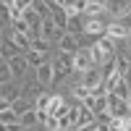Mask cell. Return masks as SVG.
I'll list each match as a JSON object with an SVG mask.
<instances>
[{
    "label": "cell",
    "mask_w": 131,
    "mask_h": 131,
    "mask_svg": "<svg viewBox=\"0 0 131 131\" xmlns=\"http://www.w3.org/2000/svg\"><path fill=\"white\" fill-rule=\"evenodd\" d=\"M18 50H21V47H18L16 42H13V39H10V37L5 34V37H3V50H0L3 60H10V58H16V55H18Z\"/></svg>",
    "instance_id": "8fae6325"
},
{
    "label": "cell",
    "mask_w": 131,
    "mask_h": 131,
    "mask_svg": "<svg viewBox=\"0 0 131 131\" xmlns=\"http://www.w3.org/2000/svg\"><path fill=\"white\" fill-rule=\"evenodd\" d=\"M66 34V31H60L58 29V24H55V21H52V16L50 18H45V21H42V29H39V37H45V39H60Z\"/></svg>",
    "instance_id": "ba28073f"
},
{
    "label": "cell",
    "mask_w": 131,
    "mask_h": 131,
    "mask_svg": "<svg viewBox=\"0 0 131 131\" xmlns=\"http://www.w3.org/2000/svg\"><path fill=\"white\" fill-rule=\"evenodd\" d=\"M58 50L60 52H68V55H76V52L81 50V42H79V37H73V34L66 31V34L58 39Z\"/></svg>",
    "instance_id": "52a82bcc"
},
{
    "label": "cell",
    "mask_w": 131,
    "mask_h": 131,
    "mask_svg": "<svg viewBox=\"0 0 131 131\" xmlns=\"http://www.w3.org/2000/svg\"><path fill=\"white\" fill-rule=\"evenodd\" d=\"M126 131H131V115H128V126H126Z\"/></svg>",
    "instance_id": "83f0119b"
},
{
    "label": "cell",
    "mask_w": 131,
    "mask_h": 131,
    "mask_svg": "<svg viewBox=\"0 0 131 131\" xmlns=\"http://www.w3.org/2000/svg\"><path fill=\"white\" fill-rule=\"evenodd\" d=\"M0 97H3L5 102H10V105H13L16 100H21V94H18V86H16L13 81H8V84H3V86H0Z\"/></svg>",
    "instance_id": "30bf717a"
},
{
    "label": "cell",
    "mask_w": 131,
    "mask_h": 131,
    "mask_svg": "<svg viewBox=\"0 0 131 131\" xmlns=\"http://www.w3.org/2000/svg\"><path fill=\"white\" fill-rule=\"evenodd\" d=\"M68 10H66V8H60V5H55V8H52V21H55V24H58V29L60 31H66V26H68Z\"/></svg>",
    "instance_id": "4fadbf2b"
},
{
    "label": "cell",
    "mask_w": 131,
    "mask_h": 131,
    "mask_svg": "<svg viewBox=\"0 0 131 131\" xmlns=\"http://www.w3.org/2000/svg\"><path fill=\"white\" fill-rule=\"evenodd\" d=\"M81 84H84L89 92H94L97 86H102V84H105V73H102V68H100V66H94V68L84 71V73H81Z\"/></svg>",
    "instance_id": "3957f363"
},
{
    "label": "cell",
    "mask_w": 131,
    "mask_h": 131,
    "mask_svg": "<svg viewBox=\"0 0 131 131\" xmlns=\"http://www.w3.org/2000/svg\"><path fill=\"white\" fill-rule=\"evenodd\" d=\"M76 131H100V123H97V121H92V123H86V126L76 128Z\"/></svg>",
    "instance_id": "cb8c5ba5"
},
{
    "label": "cell",
    "mask_w": 131,
    "mask_h": 131,
    "mask_svg": "<svg viewBox=\"0 0 131 131\" xmlns=\"http://www.w3.org/2000/svg\"><path fill=\"white\" fill-rule=\"evenodd\" d=\"M8 66H10V71H13V79L24 76V71H26V68H31L29 60H26V55H16V58H10V60H8Z\"/></svg>",
    "instance_id": "9c48e42d"
},
{
    "label": "cell",
    "mask_w": 131,
    "mask_h": 131,
    "mask_svg": "<svg viewBox=\"0 0 131 131\" xmlns=\"http://www.w3.org/2000/svg\"><path fill=\"white\" fill-rule=\"evenodd\" d=\"M71 94L76 97V100H81V102H84V100H89V97H92V92H89V89H86V86H84L81 81H79V84H76V86H73V89H71Z\"/></svg>",
    "instance_id": "ffe728a7"
},
{
    "label": "cell",
    "mask_w": 131,
    "mask_h": 131,
    "mask_svg": "<svg viewBox=\"0 0 131 131\" xmlns=\"http://www.w3.org/2000/svg\"><path fill=\"white\" fill-rule=\"evenodd\" d=\"M110 94H115V97H121V100H128L131 97V84L126 81V79H121L113 89H110Z\"/></svg>",
    "instance_id": "2e32d148"
},
{
    "label": "cell",
    "mask_w": 131,
    "mask_h": 131,
    "mask_svg": "<svg viewBox=\"0 0 131 131\" xmlns=\"http://www.w3.org/2000/svg\"><path fill=\"white\" fill-rule=\"evenodd\" d=\"M60 131H73V128H60Z\"/></svg>",
    "instance_id": "f546056e"
},
{
    "label": "cell",
    "mask_w": 131,
    "mask_h": 131,
    "mask_svg": "<svg viewBox=\"0 0 131 131\" xmlns=\"http://www.w3.org/2000/svg\"><path fill=\"white\" fill-rule=\"evenodd\" d=\"M63 102H66V100H63V97H60V94H52V102H50V113H52V110H55V107H60Z\"/></svg>",
    "instance_id": "603a6c76"
},
{
    "label": "cell",
    "mask_w": 131,
    "mask_h": 131,
    "mask_svg": "<svg viewBox=\"0 0 131 131\" xmlns=\"http://www.w3.org/2000/svg\"><path fill=\"white\" fill-rule=\"evenodd\" d=\"M55 81H60L63 76H68L73 73V55H68V52H60L58 50V55H55Z\"/></svg>",
    "instance_id": "6da1fadb"
},
{
    "label": "cell",
    "mask_w": 131,
    "mask_h": 131,
    "mask_svg": "<svg viewBox=\"0 0 131 131\" xmlns=\"http://www.w3.org/2000/svg\"><path fill=\"white\" fill-rule=\"evenodd\" d=\"M3 5H16V0H0Z\"/></svg>",
    "instance_id": "484cf974"
},
{
    "label": "cell",
    "mask_w": 131,
    "mask_h": 131,
    "mask_svg": "<svg viewBox=\"0 0 131 131\" xmlns=\"http://www.w3.org/2000/svg\"><path fill=\"white\" fill-rule=\"evenodd\" d=\"M115 71L121 73L123 79H126V73L131 71V60H128V58L123 55V52H118V55H115Z\"/></svg>",
    "instance_id": "e0dca14e"
},
{
    "label": "cell",
    "mask_w": 131,
    "mask_h": 131,
    "mask_svg": "<svg viewBox=\"0 0 131 131\" xmlns=\"http://www.w3.org/2000/svg\"><path fill=\"white\" fill-rule=\"evenodd\" d=\"M66 31H68V34H73V37H84V16H71Z\"/></svg>",
    "instance_id": "7c38bea8"
},
{
    "label": "cell",
    "mask_w": 131,
    "mask_h": 131,
    "mask_svg": "<svg viewBox=\"0 0 131 131\" xmlns=\"http://www.w3.org/2000/svg\"><path fill=\"white\" fill-rule=\"evenodd\" d=\"M31 107H34V102H29V100H24V97H21V100H16V102H13V110L18 113V118L24 115V113H29Z\"/></svg>",
    "instance_id": "7402d4cb"
},
{
    "label": "cell",
    "mask_w": 131,
    "mask_h": 131,
    "mask_svg": "<svg viewBox=\"0 0 131 131\" xmlns=\"http://www.w3.org/2000/svg\"><path fill=\"white\" fill-rule=\"evenodd\" d=\"M94 58H92V47H81L79 52L73 55V71L76 73H84V71H89V68H94Z\"/></svg>",
    "instance_id": "7a4b0ae2"
},
{
    "label": "cell",
    "mask_w": 131,
    "mask_h": 131,
    "mask_svg": "<svg viewBox=\"0 0 131 131\" xmlns=\"http://www.w3.org/2000/svg\"><path fill=\"white\" fill-rule=\"evenodd\" d=\"M31 50H37V52H47V55H50L52 42H50V39H45V37H34V39H31Z\"/></svg>",
    "instance_id": "ac0fdd59"
},
{
    "label": "cell",
    "mask_w": 131,
    "mask_h": 131,
    "mask_svg": "<svg viewBox=\"0 0 131 131\" xmlns=\"http://www.w3.org/2000/svg\"><path fill=\"white\" fill-rule=\"evenodd\" d=\"M26 60H29V66H31V68H39V66H45L50 58H47V52H37V50H29V52H26Z\"/></svg>",
    "instance_id": "9a60e30c"
},
{
    "label": "cell",
    "mask_w": 131,
    "mask_h": 131,
    "mask_svg": "<svg viewBox=\"0 0 131 131\" xmlns=\"http://www.w3.org/2000/svg\"><path fill=\"white\" fill-rule=\"evenodd\" d=\"M128 110H131V97H128Z\"/></svg>",
    "instance_id": "f1b7e54d"
},
{
    "label": "cell",
    "mask_w": 131,
    "mask_h": 131,
    "mask_svg": "<svg viewBox=\"0 0 131 131\" xmlns=\"http://www.w3.org/2000/svg\"><path fill=\"white\" fill-rule=\"evenodd\" d=\"M34 79L42 84V86H50L52 81H55V63H45V66H39V68H34Z\"/></svg>",
    "instance_id": "8992f818"
},
{
    "label": "cell",
    "mask_w": 131,
    "mask_h": 131,
    "mask_svg": "<svg viewBox=\"0 0 131 131\" xmlns=\"http://www.w3.org/2000/svg\"><path fill=\"white\" fill-rule=\"evenodd\" d=\"M107 100H110V107H107V113L113 118H128L131 110H128V100H121V97L115 94H107Z\"/></svg>",
    "instance_id": "277c9868"
},
{
    "label": "cell",
    "mask_w": 131,
    "mask_h": 131,
    "mask_svg": "<svg viewBox=\"0 0 131 131\" xmlns=\"http://www.w3.org/2000/svg\"><path fill=\"white\" fill-rule=\"evenodd\" d=\"M105 34L110 37V39H128V34H131V24H128V21H110Z\"/></svg>",
    "instance_id": "5b68a950"
},
{
    "label": "cell",
    "mask_w": 131,
    "mask_h": 131,
    "mask_svg": "<svg viewBox=\"0 0 131 131\" xmlns=\"http://www.w3.org/2000/svg\"><path fill=\"white\" fill-rule=\"evenodd\" d=\"M18 121H21V126H24V128H31V126H37V123H39V118H37V107H31L29 113H24V115L18 118Z\"/></svg>",
    "instance_id": "d6986e66"
},
{
    "label": "cell",
    "mask_w": 131,
    "mask_h": 131,
    "mask_svg": "<svg viewBox=\"0 0 131 131\" xmlns=\"http://www.w3.org/2000/svg\"><path fill=\"white\" fill-rule=\"evenodd\" d=\"M8 37H10V39H13V42H16V45L21 47V50H26V52L31 50V37H29V34H21V31H16L13 26H10V34H8Z\"/></svg>",
    "instance_id": "5bb4252c"
},
{
    "label": "cell",
    "mask_w": 131,
    "mask_h": 131,
    "mask_svg": "<svg viewBox=\"0 0 131 131\" xmlns=\"http://www.w3.org/2000/svg\"><path fill=\"white\" fill-rule=\"evenodd\" d=\"M126 81H128V84H131V71H128V73H126Z\"/></svg>",
    "instance_id": "4316f807"
},
{
    "label": "cell",
    "mask_w": 131,
    "mask_h": 131,
    "mask_svg": "<svg viewBox=\"0 0 131 131\" xmlns=\"http://www.w3.org/2000/svg\"><path fill=\"white\" fill-rule=\"evenodd\" d=\"M50 102H52V94L42 92L37 100H34V107H37V110H50Z\"/></svg>",
    "instance_id": "44dd1931"
},
{
    "label": "cell",
    "mask_w": 131,
    "mask_h": 131,
    "mask_svg": "<svg viewBox=\"0 0 131 131\" xmlns=\"http://www.w3.org/2000/svg\"><path fill=\"white\" fill-rule=\"evenodd\" d=\"M3 131H24V126H21V121H16V123H8V126H3Z\"/></svg>",
    "instance_id": "d4e9b609"
}]
</instances>
